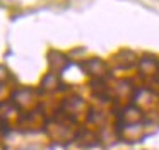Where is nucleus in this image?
I'll return each instance as SVG.
<instances>
[{
    "instance_id": "f257e3e1",
    "label": "nucleus",
    "mask_w": 159,
    "mask_h": 150,
    "mask_svg": "<svg viewBox=\"0 0 159 150\" xmlns=\"http://www.w3.org/2000/svg\"><path fill=\"white\" fill-rule=\"evenodd\" d=\"M84 67L87 68V72H89V73L96 75V77H99V75H103L104 72H106V65H104L101 60H98V58L89 60L87 63H84Z\"/></svg>"
},
{
    "instance_id": "f03ea898",
    "label": "nucleus",
    "mask_w": 159,
    "mask_h": 150,
    "mask_svg": "<svg viewBox=\"0 0 159 150\" xmlns=\"http://www.w3.org/2000/svg\"><path fill=\"white\" fill-rule=\"evenodd\" d=\"M43 87H46V89H55L57 87V77L55 75H52V73H48L45 78H43Z\"/></svg>"
},
{
    "instance_id": "7ed1b4c3",
    "label": "nucleus",
    "mask_w": 159,
    "mask_h": 150,
    "mask_svg": "<svg viewBox=\"0 0 159 150\" xmlns=\"http://www.w3.org/2000/svg\"><path fill=\"white\" fill-rule=\"evenodd\" d=\"M22 150H39L38 147H33V145H29V147H24Z\"/></svg>"
}]
</instances>
